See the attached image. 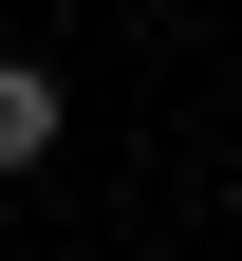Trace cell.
<instances>
[{
    "mask_svg": "<svg viewBox=\"0 0 242 261\" xmlns=\"http://www.w3.org/2000/svg\"><path fill=\"white\" fill-rule=\"evenodd\" d=\"M56 112H75V93H56L38 56H0V168H38V149H56Z\"/></svg>",
    "mask_w": 242,
    "mask_h": 261,
    "instance_id": "obj_1",
    "label": "cell"
}]
</instances>
